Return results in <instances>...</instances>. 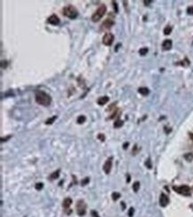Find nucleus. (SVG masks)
<instances>
[{"label": "nucleus", "instance_id": "1", "mask_svg": "<svg viewBox=\"0 0 193 217\" xmlns=\"http://www.w3.org/2000/svg\"><path fill=\"white\" fill-rule=\"evenodd\" d=\"M35 100H36V103H38L39 105H42V106H44V107H48L52 103V97L48 95L47 93L41 91V90L36 91Z\"/></svg>", "mask_w": 193, "mask_h": 217}, {"label": "nucleus", "instance_id": "2", "mask_svg": "<svg viewBox=\"0 0 193 217\" xmlns=\"http://www.w3.org/2000/svg\"><path fill=\"white\" fill-rule=\"evenodd\" d=\"M62 13L64 14V16H66L67 18L74 20L76 19L78 15V10L76 9L75 6H73L72 5H68L63 7L62 9Z\"/></svg>", "mask_w": 193, "mask_h": 217}, {"label": "nucleus", "instance_id": "3", "mask_svg": "<svg viewBox=\"0 0 193 217\" xmlns=\"http://www.w3.org/2000/svg\"><path fill=\"white\" fill-rule=\"evenodd\" d=\"M107 12V7L105 5H101L99 6V8L94 12V13L92 15V21L94 22H97L99 21L103 16L105 15V13Z\"/></svg>", "mask_w": 193, "mask_h": 217}, {"label": "nucleus", "instance_id": "4", "mask_svg": "<svg viewBox=\"0 0 193 217\" xmlns=\"http://www.w3.org/2000/svg\"><path fill=\"white\" fill-rule=\"evenodd\" d=\"M173 190L178 194L182 195L185 197H190L191 195V190L188 185H181V186H174Z\"/></svg>", "mask_w": 193, "mask_h": 217}, {"label": "nucleus", "instance_id": "5", "mask_svg": "<svg viewBox=\"0 0 193 217\" xmlns=\"http://www.w3.org/2000/svg\"><path fill=\"white\" fill-rule=\"evenodd\" d=\"M86 202L83 199H79L77 202V205H76V210H77V214L79 216H84L86 214Z\"/></svg>", "mask_w": 193, "mask_h": 217}, {"label": "nucleus", "instance_id": "6", "mask_svg": "<svg viewBox=\"0 0 193 217\" xmlns=\"http://www.w3.org/2000/svg\"><path fill=\"white\" fill-rule=\"evenodd\" d=\"M114 38H115V37H114V35L112 33H109V32L106 33L102 37V43H103V45L107 46H111V45L113 44Z\"/></svg>", "mask_w": 193, "mask_h": 217}, {"label": "nucleus", "instance_id": "7", "mask_svg": "<svg viewBox=\"0 0 193 217\" xmlns=\"http://www.w3.org/2000/svg\"><path fill=\"white\" fill-rule=\"evenodd\" d=\"M114 23H115V21H114L113 19H110L109 17L107 18V19L101 23V30H109V28L114 25Z\"/></svg>", "mask_w": 193, "mask_h": 217}, {"label": "nucleus", "instance_id": "8", "mask_svg": "<svg viewBox=\"0 0 193 217\" xmlns=\"http://www.w3.org/2000/svg\"><path fill=\"white\" fill-rule=\"evenodd\" d=\"M112 157H108V159L105 161L104 165H103V171L106 173V175H109V173L111 171V167H112Z\"/></svg>", "mask_w": 193, "mask_h": 217}, {"label": "nucleus", "instance_id": "9", "mask_svg": "<svg viewBox=\"0 0 193 217\" xmlns=\"http://www.w3.org/2000/svg\"><path fill=\"white\" fill-rule=\"evenodd\" d=\"M47 22L51 25H54V26H57L60 24L61 21H60V18H59L56 14H52L51 16L48 17L47 19Z\"/></svg>", "mask_w": 193, "mask_h": 217}, {"label": "nucleus", "instance_id": "10", "mask_svg": "<svg viewBox=\"0 0 193 217\" xmlns=\"http://www.w3.org/2000/svg\"><path fill=\"white\" fill-rule=\"evenodd\" d=\"M169 204V198L165 193H161L159 197V205L162 207H166Z\"/></svg>", "mask_w": 193, "mask_h": 217}, {"label": "nucleus", "instance_id": "11", "mask_svg": "<svg viewBox=\"0 0 193 217\" xmlns=\"http://www.w3.org/2000/svg\"><path fill=\"white\" fill-rule=\"evenodd\" d=\"M173 46V42L171 39H166L162 44V49L164 51H169Z\"/></svg>", "mask_w": 193, "mask_h": 217}, {"label": "nucleus", "instance_id": "12", "mask_svg": "<svg viewBox=\"0 0 193 217\" xmlns=\"http://www.w3.org/2000/svg\"><path fill=\"white\" fill-rule=\"evenodd\" d=\"M109 101V98L107 96V95H105V96H101V97H100V98H98V100H97V103L100 105V106H103L104 104H106Z\"/></svg>", "mask_w": 193, "mask_h": 217}, {"label": "nucleus", "instance_id": "13", "mask_svg": "<svg viewBox=\"0 0 193 217\" xmlns=\"http://www.w3.org/2000/svg\"><path fill=\"white\" fill-rule=\"evenodd\" d=\"M72 204V199L70 198H65L62 201V207L67 209L69 208Z\"/></svg>", "mask_w": 193, "mask_h": 217}, {"label": "nucleus", "instance_id": "14", "mask_svg": "<svg viewBox=\"0 0 193 217\" xmlns=\"http://www.w3.org/2000/svg\"><path fill=\"white\" fill-rule=\"evenodd\" d=\"M60 172H61V169H58V170H56L55 172L52 173L51 175H50V176H49V179L52 180V181L58 179L59 176H60Z\"/></svg>", "mask_w": 193, "mask_h": 217}, {"label": "nucleus", "instance_id": "15", "mask_svg": "<svg viewBox=\"0 0 193 217\" xmlns=\"http://www.w3.org/2000/svg\"><path fill=\"white\" fill-rule=\"evenodd\" d=\"M138 92H139V93H141V95L143 96H147L150 93V90L147 87H140L138 89Z\"/></svg>", "mask_w": 193, "mask_h": 217}, {"label": "nucleus", "instance_id": "16", "mask_svg": "<svg viewBox=\"0 0 193 217\" xmlns=\"http://www.w3.org/2000/svg\"><path fill=\"white\" fill-rule=\"evenodd\" d=\"M190 62L188 58H185L184 60L176 63V65H181V66H182V67H188V66H190Z\"/></svg>", "mask_w": 193, "mask_h": 217}, {"label": "nucleus", "instance_id": "17", "mask_svg": "<svg viewBox=\"0 0 193 217\" xmlns=\"http://www.w3.org/2000/svg\"><path fill=\"white\" fill-rule=\"evenodd\" d=\"M114 128H120L122 126H124V121L121 120L120 118H117L115 122H114Z\"/></svg>", "mask_w": 193, "mask_h": 217}, {"label": "nucleus", "instance_id": "18", "mask_svg": "<svg viewBox=\"0 0 193 217\" xmlns=\"http://www.w3.org/2000/svg\"><path fill=\"white\" fill-rule=\"evenodd\" d=\"M86 116L81 115V116H79V117L77 118V123H78V124H79V125H82V124H84V123L86 122Z\"/></svg>", "mask_w": 193, "mask_h": 217}, {"label": "nucleus", "instance_id": "19", "mask_svg": "<svg viewBox=\"0 0 193 217\" xmlns=\"http://www.w3.org/2000/svg\"><path fill=\"white\" fill-rule=\"evenodd\" d=\"M56 118H57V116H54V117H52V118H48L46 122H44V124L47 125V126L52 125V124H53V123L55 121V119H56Z\"/></svg>", "mask_w": 193, "mask_h": 217}, {"label": "nucleus", "instance_id": "20", "mask_svg": "<svg viewBox=\"0 0 193 217\" xmlns=\"http://www.w3.org/2000/svg\"><path fill=\"white\" fill-rule=\"evenodd\" d=\"M148 52H149V49H148V47H143V48H141L139 50V54L141 55H143V56L146 55L148 54Z\"/></svg>", "mask_w": 193, "mask_h": 217}, {"label": "nucleus", "instance_id": "21", "mask_svg": "<svg viewBox=\"0 0 193 217\" xmlns=\"http://www.w3.org/2000/svg\"><path fill=\"white\" fill-rule=\"evenodd\" d=\"M184 158L186 159L188 162H190V161H192L193 160V154L192 153H186V154H184Z\"/></svg>", "mask_w": 193, "mask_h": 217}, {"label": "nucleus", "instance_id": "22", "mask_svg": "<svg viewBox=\"0 0 193 217\" xmlns=\"http://www.w3.org/2000/svg\"><path fill=\"white\" fill-rule=\"evenodd\" d=\"M172 30H173V28L171 27V26H166L165 28H164V34L165 35H170L171 34V32H172Z\"/></svg>", "mask_w": 193, "mask_h": 217}, {"label": "nucleus", "instance_id": "23", "mask_svg": "<svg viewBox=\"0 0 193 217\" xmlns=\"http://www.w3.org/2000/svg\"><path fill=\"white\" fill-rule=\"evenodd\" d=\"M133 190L135 192H137L140 190V182H135L133 184Z\"/></svg>", "mask_w": 193, "mask_h": 217}, {"label": "nucleus", "instance_id": "24", "mask_svg": "<svg viewBox=\"0 0 193 217\" xmlns=\"http://www.w3.org/2000/svg\"><path fill=\"white\" fill-rule=\"evenodd\" d=\"M120 193H118V192H113L112 193V195H111V198H112V199L114 200V201H117L118 198H120Z\"/></svg>", "mask_w": 193, "mask_h": 217}, {"label": "nucleus", "instance_id": "25", "mask_svg": "<svg viewBox=\"0 0 193 217\" xmlns=\"http://www.w3.org/2000/svg\"><path fill=\"white\" fill-rule=\"evenodd\" d=\"M145 165H146V167H147L148 169H151V168H152V163H151V160L150 157L146 160Z\"/></svg>", "mask_w": 193, "mask_h": 217}, {"label": "nucleus", "instance_id": "26", "mask_svg": "<svg viewBox=\"0 0 193 217\" xmlns=\"http://www.w3.org/2000/svg\"><path fill=\"white\" fill-rule=\"evenodd\" d=\"M35 188L36 191H41L44 188V183H36L35 185Z\"/></svg>", "mask_w": 193, "mask_h": 217}, {"label": "nucleus", "instance_id": "27", "mask_svg": "<svg viewBox=\"0 0 193 217\" xmlns=\"http://www.w3.org/2000/svg\"><path fill=\"white\" fill-rule=\"evenodd\" d=\"M89 182H90V179H89V177H86V178H85L84 180H82V182H81V185L85 186V185L88 184Z\"/></svg>", "mask_w": 193, "mask_h": 217}, {"label": "nucleus", "instance_id": "28", "mask_svg": "<svg viewBox=\"0 0 193 217\" xmlns=\"http://www.w3.org/2000/svg\"><path fill=\"white\" fill-rule=\"evenodd\" d=\"M97 138H98L101 142H104V141H105V135L103 134H99L98 136H97Z\"/></svg>", "mask_w": 193, "mask_h": 217}, {"label": "nucleus", "instance_id": "29", "mask_svg": "<svg viewBox=\"0 0 193 217\" xmlns=\"http://www.w3.org/2000/svg\"><path fill=\"white\" fill-rule=\"evenodd\" d=\"M187 13L190 15H193V6H189L187 8Z\"/></svg>", "mask_w": 193, "mask_h": 217}, {"label": "nucleus", "instance_id": "30", "mask_svg": "<svg viewBox=\"0 0 193 217\" xmlns=\"http://www.w3.org/2000/svg\"><path fill=\"white\" fill-rule=\"evenodd\" d=\"M112 5H113V7H114L115 13H117V12H118V7H117V5L116 1H112Z\"/></svg>", "mask_w": 193, "mask_h": 217}, {"label": "nucleus", "instance_id": "31", "mask_svg": "<svg viewBox=\"0 0 193 217\" xmlns=\"http://www.w3.org/2000/svg\"><path fill=\"white\" fill-rule=\"evenodd\" d=\"M133 213H135V209H133V207H130L129 212H128V216H129V217H133Z\"/></svg>", "mask_w": 193, "mask_h": 217}, {"label": "nucleus", "instance_id": "32", "mask_svg": "<svg viewBox=\"0 0 193 217\" xmlns=\"http://www.w3.org/2000/svg\"><path fill=\"white\" fill-rule=\"evenodd\" d=\"M1 67L3 69H5L7 67V62L6 61H2L1 62Z\"/></svg>", "mask_w": 193, "mask_h": 217}, {"label": "nucleus", "instance_id": "33", "mask_svg": "<svg viewBox=\"0 0 193 217\" xmlns=\"http://www.w3.org/2000/svg\"><path fill=\"white\" fill-rule=\"evenodd\" d=\"M91 214H92L93 217H100V216H99V214H97V212L94 211V210H93V211L91 212Z\"/></svg>", "mask_w": 193, "mask_h": 217}, {"label": "nucleus", "instance_id": "34", "mask_svg": "<svg viewBox=\"0 0 193 217\" xmlns=\"http://www.w3.org/2000/svg\"><path fill=\"white\" fill-rule=\"evenodd\" d=\"M12 137V135H8L7 137H5V138H1V142H6L8 139H10Z\"/></svg>", "mask_w": 193, "mask_h": 217}, {"label": "nucleus", "instance_id": "35", "mask_svg": "<svg viewBox=\"0 0 193 217\" xmlns=\"http://www.w3.org/2000/svg\"><path fill=\"white\" fill-rule=\"evenodd\" d=\"M153 1H151V0H149V1H148V0H144V1H143V3H144V5H149L150 4H151Z\"/></svg>", "mask_w": 193, "mask_h": 217}, {"label": "nucleus", "instance_id": "36", "mask_svg": "<svg viewBox=\"0 0 193 217\" xmlns=\"http://www.w3.org/2000/svg\"><path fill=\"white\" fill-rule=\"evenodd\" d=\"M136 150H137V145H135V147H133V150H132V153H133V155L136 154Z\"/></svg>", "mask_w": 193, "mask_h": 217}, {"label": "nucleus", "instance_id": "37", "mask_svg": "<svg viewBox=\"0 0 193 217\" xmlns=\"http://www.w3.org/2000/svg\"><path fill=\"white\" fill-rule=\"evenodd\" d=\"M128 145H129V142H125V143L123 144V149H124V150L127 149Z\"/></svg>", "mask_w": 193, "mask_h": 217}, {"label": "nucleus", "instance_id": "38", "mask_svg": "<svg viewBox=\"0 0 193 217\" xmlns=\"http://www.w3.org/2000/svg\"><path fill=\"white\" fill-rule=\"evenodd\" d=\"M121 46V44H117L115 47V52H117V50L119 49V47Z\"/></svg>", "mask_w": 193, "mask_h": 217}, {"label": "nucleus", "instance_id": "39", "mask_svg": "<svg viewBox=\"0 0 193 217\" xmlns=\"http://www.w3.org/2000/svg\"><path fill=\"white\" fill-rule=\"evenodd\" d=\"M189 136L190 137V139L193 141V133H189Z\"/></svg>", "mask_w": 193, "mask_h": 217}, {"label": "nucleus", "instance_id": "40", "mask_svg": "<svg viewBox=\"0 0 193 217\" xmlns=\"http://www.w3.org/2000/svg\"><path fill=\"white\" fill-rule=\"evenodd\" d=\"M121 206H122V208H123V209L125 208V204L124 203V202H121Z\"/></svg>", "mask_w": 193, "mask_h": 217}, {"label": "nucleus", "instance_id": "41", "mask_svg": "<svg viewBox=\"0 0 193 217\" xmlns=\"http://www.w3.org/2000/svg\"><path fill=\"white\" fill-rule=\"evenodd\" d=\"M129 182H130V175H127V183H129Z\"/></svg>", "mask_w": 193, "mask_h": 217}]
</instances>
